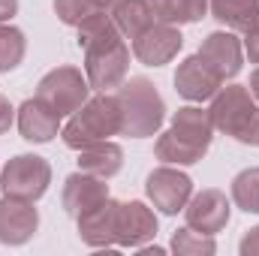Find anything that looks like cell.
I'll list each match as a JSON object with an SVG mask.
<instances>
[{
	"mask_svg": "<svg viewBox=\"0 0 259 256\" xmlns=\"http://www.w3.org/2000/svg\"><path fill=\"white\" fill-rule=\"evenodd\" d=\"M121 106V136L130 139H151L163 130L166 121V103L151 78L130 75L115 91Z\"/></svg>",
	"mask_w": 259,
	"mask_h": 256,
	"instance_id": "obj_1",
	"label": "cell"
},
{
	"mask_svg": "<svg viewBox=\"0 0 259 256\" xmlns=\"http://www.w3.org/2000/svg\"><path fill=\"white\" fill-rule=\"evenodd\" d=\"M112 136H121V106L115 94H94L61 127V139L72 151H81Z\"/></svg>",
	"mask_w": 259,
	"mask_h": 256,
	"instance_id": "obj_2",
	"label": "cell"
},
{
	"mask_svg": "<svg viewBox=\"0 0 259 256\" xmlns=\"http://www.w3.org/2000/svg\"><path fill=\"white\" fill-rule=\"evenodd\" d=\"M81 55H84V75L97 94H115L124 84L130 72V46L118 27L81 46Z\"/></svg>",
	"mask_w": 259,
	"mask_h": 256,
	"instance_id": "obj_3",
	"label": "cell"
},
{
	"mask_svg": "<svg viewBox=\"0 0 259 256\" xmlns=\"http://www.w3.org/2000/svg\"><path fill=\"white\" fill-rule=\"evenodd\" d=\"M208 112H211V121H214V130L217 133L241 142L247 127H250V121L256 118L259 103H256V97L250 94L247 84H235V81L226 84L223 81L220 91L211 97Z\"/></svg>",
	"mask_w": 259,
	"mask_h": 256,
	"instance_id": "obj_4",
	"label": "cell"
},
{
	"mask_svg": "<svg viewBox=\"0 0 259 256\" xmlns=\"http://www.w3.org/2000/svg\"><path fill=\"white\" fill-rule=\"evenodd\" d=\"M91 91L94 88H91L88 75L78 66H69V64L49 69L36 84V97L46 106H52L61 118H69L72 112H78L91 100Z\"/></svg>",
	"mask_w": 259,
	"mask_h": 256,
	"instance_id": "obj_5",
	"label": "cell"
},
{
	"mask_svg": "<svg viewBox=\"0 0 259 256\" xmlns=\"http://www.w3.org/2000/svg\"><path fill=\"white\" fill-rule=\"evenodd\" d=\"M52 187V163L39 154H15L0 166V190L3 196L18 199H42Z\"/></svg>",
	"mask_w": 259,
	"mask_h": 256,
	"instance_id": "obj_6",
	"label": "cell"
},
{
	"mask_svg": "<svg viewBox=\"0 0 259 256\" xmlns=\"http://www.w3.org/2000/svg\"><path fill=\"white\" fill-rule=\"evenodd\" d=\"M145 196L148 202L166 214V217H175L178 211H184V205L190 202L193 196V178L181 169V166H157L148 178H145Z\"/></svg>",
	"mask_w": 259,
	"mask_h": 256,
	"instance_id": "obj_7",
	"label": "cell"
},
{
	"mask_svg": "<svg viewBox=\"0 0 259 256\" xmlns=\"http://www.w3.org/2000/svg\"><path fill=\"white\" fill-rule=\"evenodd\" d=\"M181 49H184V36H181L178 24H169V21H160V18L151 27H145L136 39H130V52L142 66L172 64Z\"/></svg>",
	"mask_w": 259,
	"mask_h": 256,
	"instance_id": "obj_8",
	"label": "cell"
},
{
	"mask_svg": "<svg viewBox=\"0 0 259 256\" xmlns=\"http://www.w3.org/2000/svg\"><path fill=\"white\" fill-rule=\"evenodd\" d=\"M232 217V199H226V193L217 187H205V190H193L190 202L184 205V220L187 226L202 232V235H217L229 226Z\"/></svg>",
	"mask_w": 259,
	"mask_h": 256,
	"instance_id": "obj_9",
	"label": "cell"
},
{
	"mask_svg": "<svg viewBox=\"0 0 259 256\" xmlns=\"http://www.w3.org/2000/svg\"><path fill=\"white\" fill-rule=\"evenodd\" d=\"M196 55L208 64V69L220 81H232L241 72V66H244V42H241V36L235 30L223 27V30L208 33L202 39V46H199Z\"/></svg>",
	"mask_w": 259,
	"mask_h": 256,
	"instance_id": "obj_10",
	"label": "cell"
},
{
	"mask_svg": "<svg viewBox=\"0 0 259 256\" xmlns=\"http://www.w3.org/2000/svg\"><path fill=\"white\" fill-rule=\"evenodd\" d=\"M118 214H121V202L112 199V196L97 202V205H91L88 211H81L75 217L78 238L88 247H97V250L118 247Z\"/></svg>",
	"mask_w": 259,
	"mask_h": 256,
	"instance_id": "obj_11",
	"label": "cell"
},
{
	"mask_svg": "<svg viewBox=\"0 0 259 256\" xmlns=\"http://www.w3.org/2000/svg\"><path fill=\"white\" fill-rule=\"evenodd\" d=\"M36 229H39L36 202L18 199V196H3L0 199V244L21 247L36 235Z\"/></svg>",
	"mask_w": 259,
	"mask_h": 256,
	"instance_id": "obj_12",
	"label": "cell"
},
{
	"mask_svg": "<svg viewBox=\"0 0 259 256\" xmlns=\"http://www.w3.org/2000/svg\"><path fill=\"white\" fill-rule=\"evenodd\" d=\"M61 121L64 118L52 106H46L39 97H30L15 109V127L21 133V139L30 145H46L55 136H61V127H64Z\"/></svg>",
	"mask_w": 259,
	"mask_h": 256,
	"instance_id": "obj_13",
	"label": "cell"
},
{
	"mask_svg": "<svg viewBox=\"0 0 259 256\" xmlns=\"http://www.w3.org/2000/svg\"><path fill=\"white\" fill-rule=\"evenodd\" d=\"M157 238V214L148 202L142 199H130L121 202V214H118V247H142L148 241Z\"/></svg>",
	"mask_w": 259,
	"mask_h": 256,
	"instance_id": "obj_14",
	"label": "cell"
},
{
	"mask_svg": "<svg viewBox=\"0 0 259 256\" xmlns=\"http://www.w3.org/2000/svg\"><path fill=\"white\" fill-rule=\"evenodd\" d=\"M175 91H178V97H184L187 103H205V100H211L217 91H220V78L208 69V64L199 58V55H190V58H184L178 69H175Z\"/></svg>",
	"mask_w": 259,
	"mask_h": 256,
	"instance_id": "obj_15",
	"label": "cell"
},
{
	"mask_svg": "<svg viewBox=\"0 0 259 256\" xmlns=\"http://www.w3.org/2000/svg\"><path fill=\"white\" fill-rule=\"evenodd\" d=\"M112 193H109V184L103 181V178H97V175H88V172H72V175H66L64 181V190H61V205H64V211L75 220L81 211H88L91 205H97V202H103V199H109Z\"/></svg>",
	"mask_w": 259,
	"mask_h": 256,
	"instance_id": "obj_16",
	"label": "cell"
},
{
	"mask_svg": "<svg viewBox=\"0 0 259 256\" xmlns=\"http://www.w3.org/2000/svg\"><path fill=\"white\" fill-rule=\"evenodd\" d=\"M169 130H172L178 139L190 142V145L202 148V151H208V148H211L214 133H217V130H214V121H211V112H208V109H202L199 103L181 106V109L172 115Z\"/></svg>",
	"mask_w": 259,
	"mask_h": 256,
	"instance_id": "obj_17",
	"label": "cell"
},
{
	"mask_svg": "<svg viewBox=\"0 0 259 256\" xmlns=\"http://www.w3.org/2000/svg\"><path fill=\"white\" fill-rule=\"evenodd\" d=\"M78 169L88 172V175H97L103 181L115 178L121 169H124V148L112 139H103V142H94L88 148L78 151Z\"/></svg>",
	"mask_w": 259,
	"mask_h": 256,
	"instance_id": "obj_18",
	"label": "cell"
},
{
	"mask_svg": "<svg viewBox=\"0 0 259 256\" xmlns=\"http://www.w3.org/2000/svg\"><path fill=\"white\" fill-rule=\"evenodd\" d=\"M208 15L226 30L244 36L247 30L259 27V0H208Z\"/></svg>",
	"mask_w": 259,
	"mask_h": 256,
	"instance_id": "obj_19",
	"label": "cell"
},
{
	"mask_svg": "<svg viewBox=\"0 0 259 256\" xmlns=\"http://www.w3.org/2000/svg\"><path fill=\"white\" fill-rule=\"evenodd\" d=\"M109 12H112V21L118 24L124 39H136L145 27H151L157 21L151 0H118Z\"/></svg>",
	"mask_w": 259,
	"mask_h": 256,
	"instance_id": "obj_20",
	"label": "cell"
},
{
	"mask_svg": "<svg viewBox=\"0 0 259 256\" xmlns=\"http://www.w3.org/2000/svg\"><path fill=\"white\" fill-rule=\"evenodd\" d=\"M205 154H208V151H202V148H196V145H190V142L178 139L172 130L157 133L154 157H157L160 163H169V166H196Z\"/></svg>",
	"mask_w": 259,
	"mask_h": 256,
	"instance_id": "obj_21",
	"label": "cell"
},
{
	"mask_svg": "<svg viewBox=\"0 0 259 256\" xmlns=\"http://www.w3.org/2000/svg\"><path fill=\"white\" fill-rule=\"evenodd\" d=\"M160 21L169 24H196L208 15V0H151Z\"/></svg>",
	"mask_w": 259,
	"mask_h": 256,
	"instance_id": "obj_22",
	"label": "cell"
},
{
	"mask_svg": "<svg viewBox=\"0 0 259 256\" xmlns=\"http://www.w3.org/2000/svg\"><path fill=\"white\" fill-rule=\"evenodd\" d=\"M229 199L235 208H241L244 214H259V166L241 169L232 184H229Z\"/></svg>",
	"mask_w": 259,
	"mask_h": 256,
	"instance_id": "obj_23",
	"label": "cell"
},
{
	"mask_svg": "<svg viewBox=\"0 0 259 256\" xmlns=\"http://www.w3.org/2000/svg\"><path fill=\"white\" fill-rule=\"evenodd\" d=\"M169 250L175 256H214L217 253V241H214V235H202L190 226H181V229L172 232Z\"/></svg>",
	"mask_w": 259,
	"mask_h": 256,
	"instance_id": "obj_24",
	"label": "cell"
},
{
	"mask_svg": "<svg viewBox=\"0 0 259 256\" xmlns=\"http://www.w3.org/2000/svg\"><path fill=\"white\" fill-rule=\"evenodd\" d=\"M27 55V36L15 24H0V72H12Z\"/></svg>",
	"mask_w": 259,
	"mask_h": 256,
	"instance_id": "obj_25",
	"label": "cell"
},
{
	"mask_svg": "<svg viewBox=\"0 0 259 256\" xmlns=\"http://www.w3.org/2000/svg\"><path fill=\"white\" fill-rule=\"evenodd\" d=\"M52 6H55V15L64 21L66 27H78L91 12L100 9L94 0H52Z\"/></svg>",
	"mask_w": 259,
	"mask_h": 256,
	"instance_id": "obj_26",
	"label": "cell"
},
{
	"mask_svg": "<svg viewBox=\"0 0 259 256\" xmlns=\"http://www.w3.org/2000/svg\"><path fill=\"white\" fill-rule=\"evenodd\" d=\"M241 42H244V58H247L250 64L259 66V27L247 30V33L241 36Z\"/></svg>",
	"mask_w": 259,
	"mask_h": 256,
	"instance_id": "obj_27",
	"label": "cell"
},
{
	"mask_svg": "<svg viewBox=\"0 0 259 256\" xmlns=\"http://www.w3.org/2000/svg\"><path fill=\"white\" fill-rule=\"evenodd\" d=\"M238 253L241 256H259V226L247 229L244 238L238 241Z\"/></svg>",
	"mask_w": 259,
	"mask_h": 256,
	"instance_id": "obj_28",
	"label": "cell"
},
{
	"mask_svg": "<svg viewBox=\"0 0 259 256\" xmlns=\"http://www.w3.org/2000/svg\"><path fill=\"white\" fill-rule=\"evenodd\" d=\"M12 124H15V109H12V103L0 94V136L12 127Z\"/></svg>",
	"mask_w": 259,
	"mask_h": 256,
	"instance_id": "obj_29",
	"label": "cell"
},
{
	"mask_svg": "<svg viewBox=\"0 0 259 256\" xmlns=\"http://www.w3.org/2000/svg\"><path fill=\"white\" fill-rule=\"evenodd\" d=\"M12 15H18V0H0V24H9Z\"/></svg>",
	"mask_w": 259,
	"mask_h": 256,
	"instance_id": "obj_30",
	"label": "cell"
},
{
	"mask_svg": "<svg viewBox=\"0 0 259 256\" xmlns=\"http://www.w3.org/2000/svg\"><path fill=\"white\" fill-rule=\"evenodd\" d=\"M142 256H163L166 253V247H157V244H142V247H136Z\"/></svg>",
	"mask_w": 259,
	"mask_h": 256,
	"instance_id": "obj_31",
	"label": "cell"
},
{
	"mask_svg": "<svg viewBox=\"0 0 259 256\" xmlns=\"http://www.w3.org/2000/svg\"><path fill=\"white\" fill-rule=\"evenodd\" d=\"M247 88H250V94L256 97V103H259V66L250 72V84H247Z\"/></svg>",
	"mask_w": 259,
	"mask_h": 256,
	"instance_id": "obj_32",
	"label": "cell"
},
{
	"mask_svg": "<svg viewBox=\"0 0 259 256\" xmlns=\"http://www.w3.org/2000/svg\"><path fill=\"white\" fill-rule=\"evenodd\" d=\"M94 3H97V6H100V9H112V6H115V3H118V0H94Z\"/></svg>",
	"mask_w": 259,
	"mask_h": 256,
	"instance_id": "obj_33",
	"label": "cell"
}]
</instances>
